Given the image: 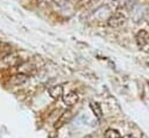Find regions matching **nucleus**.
Here are the masks:
<instances>
[{"label":"nucleus","instance_id":"f257e3e1","mask_svg":"<svg viewBox=\"0 0 149 138\" xmlns=\"http://www.w3.org/2000/svg\"><path fill=\"white\" fill-rule=\"evenodd\" d=\"M125 16L122 15V14H120V13H116V14H114L113 16H111L109 19H108V21H107V23H108V26L109 27H112V28H118V27H120V26H122L123 23H125Z\"/></svg>","mask_w":149,"mask_h":138},{"label":"nucleus","instance_id":"f03ea898","mask_svg":"<svg viewBox=\"0 0 149 138\" xmlns=\"http://www.w3.org/2000/svg\"><path fill=\"white\" fill-rule=\"evenodd\" d=\"M136 38H137V43H139V45H140V46H143V45H144V44L148 42L149 35H148V32H147V31L141 30V31L137 34Z\"/></svg>","mask_w":149,"mask_h":138},{"label":"nucleus","instance_id":"7ed1b4c3","mask_svg":"<svg viewBox=\"0 0 149 138\" xmlns=\"http://www.w3.org/2000/svg\"><path fill=\"white\" fill-rule=\"evenodd\" d=\"M62 87L61 86H52L51 88H49V94L51 95V97L54 99H58L62 95Z\"/></svg>","mask_w":149,"mask_h":138},{"label":"nucleus","instance_id":"20e7f679","mask_svg":"<svg viewBox=\"0 0 149 138\" xmlns=\"http://www.w3.org/2000/svg\"><path fill=\"white\" fill-rule=\"evenodd\" d=\"M27 80V77L24 75V74H19V75H14L13 78H12V82L13 83H16V85H19V83H22V82H24Z\"/></svg>","mask_w":149,"mask_h":138},{"label":"nucleus","instance_id":"39448f33","mask_svg":"<svg viewBox=\"0 0 149 138\" xmlns=\"http://www.w3.org/2000/svg\"><path fill=\"white\" fill-rule=\"evenodd\" d=\"M77 100H78V95L74 94V93H71V94H69V95H66V96L64 97V101H65V103H68V104H72V103H74Z\"/></svg>","mask_w":149,"mask_h":138},{"label":"nucleus","instance_id":"423d86ee","mask_svg":"<svg viewBox=\"0 0 149 138\" xmlns=\"http://www.w3.org/2000/svg\"><path fill=\"white\" fill-rule=\"evenodd\" d=\"M106 137H107V138H118V137H119V133H118L116 131L108 130L107 133H106Z\"/></svg>","mask_w":149,"mask_h":138},{"label":"nucleus","instance_id":"0eeeda50","mask_svg":"<svg viewBox=\"0 0 149 138\" xmlns=\"http://www.w3.org/2000/svg\"><path fill=\"white\" fill-rule=\"evenodd\" d=\"M56 1V3L58 5V6H63L65 2H66V0H55Z\"/></svg>","mask_w":149,"mask_h":138}]
</instances>
